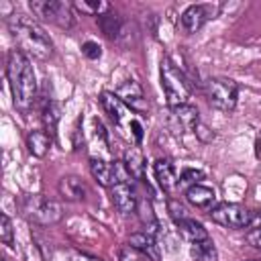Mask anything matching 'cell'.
<instances>
[{
  "mask_svg": "<svg viewBox=\"0 0 261 261\" xmlns=\"http://www.w3.org/2000/svg\"><path fill=\"white\" fill-rule=\"evenodd\" d=\"M110 198H112L114 208L122 216H128L133 212H137L139 196H137V190H135L133 181H118L114 188H110Z\"/></svg>",
  "mask_w": 261,
  "mask_h": 261,
  "instance_id": "obj_11",
  "label": "cell"
},
{
  "mask_svg": "<svg viewBox=\"0 0 261 261\" xmlns=\"http://www.w3.org/2000/svg\"><path fill=\"white\" fill-rule=\"evenodd\" d=\"M82 53L88 57V59H100V55H102V49H100V45L98 43H94V41H86V43H82Z\"/></svg>",
  "mask_w": 261,
  "mask_h": 261,
  "instance_id": "obj_28",
  "label": "cell"
},
{
  "mask_svg": "<svg viewBox=\"0 0 261 261\" xmlns=\"http://www.w3.org/2000/svg\"><path fill=\"white\" fill-rule=\"evenodd\" d=\"M29 6L35 16H39L41 20H47L59 29H71L75 22L71 6L63 0H31Z\"/></svg>",
  "mask_w": 261,
  "mask_h": 261,
  "instance_id": "obj_7",
  "label": "cell"
},
{
  "mask_svg": "<svg viewBox=\"0 0 261 261\" xmlns=\"http://www.w3.org/2000/svg\"><path fill=\"white\" fill-rule=\"evenodd\" d=\"M200 179H204V171L194 169V167H186V169H181V173H179V188H186V190H188V188L200 184Z\"/></svg>",
  "mask_w": 261,
  "mask_h": 261,
  "instance_id": "obj_24",
  "label": "cell"
},
{
  "mask_svg": "<svg viewBox=\"0 0 261 261\" xmlns=\"http://www.w3.org/2000/svg\"><path fill=\"white\" fill-rule=\"evenodd\" d=\"M8 31L16 41V47L35 59L47 61L53 55V41L45 33V29L27 14H10L8 16Z\"/></svg>",
  "mask_w": 261,
  "mask_h": 261,
  "instance_id": "obj_2",
  "label": "cell"
},
{
  "mask_svg": "<svg viewBox=\"0 0 261 261\" xmlns=\"http://www.w3.org/2000/svg\"><path fill=\"white\" fill-rule=\"evenodd\" d=\"M167 212L171 214V218L177 222V220H181V218H188V210H186V206L179 202V200H175V198H171L169 202H167Z\"/></svg>",
  "mask_w": 261,
  "mask_h": 261,
  "instance_id": "obj_27",
  "label": "cell"
},
{
  "mask_svg": "<svg viewBox=\"0 0 261 261\" xmlns=\"http://www.w3.org/2000/svg\"><path fill=\"white\" fill-rule=\"evenodd\" d=\"M212 222L224 226V228H249L253 210H249L243 204H232V202H222L210 210Z\"/></svg>",
  "mask_w": 261,
  "mask_h": 261,
  "instance_id": "obj_8",
  "label": "cell"
},
{
  "mask_svg": "<svg viewBox=\"0 0 261 261\" xmlns=\"http://www.w3.org/2000/svg\"><path fill=\"white\" fill-rule=\"evenodd\" d=\"M218 12H220V4H212V2H206V4H190V6L181 12V16H179L181 29H184L188 35H194V33H198L210 18H214Z\"/></svg>",
  "mask_w": 261,
  "mask_h": 261,
  "instance_id": "obj_9",
  "label": "cell"
},
{
  "mask_svg": "<svg viewBox=\"0 0 261 261\" xmlns=\"http://www.w3.org/2000/svg\"><path fill=\"white\" fill-rule=\"evenodd\" d=\"M124 167L133 179H145V155L139 145H133L124 153Z\"/></svg>",
  "mask_w": 261,
  "mask_h": 261,
  "instance_id": "obj_19",
  "label": "cell"
},
{
  "mask_svg": "<svg viewBox=\"0 0 261 261\" xmlns=\"http://www.w3.org/2000/svg\"><path fill=\"white\" fill-rule=\"evenodd\" d=\"M255 155L261 159V135L257 137V141H255Z\"/></svg>",
  "mask_w": 261,
  "mask_h": 261,
  "instance_id": "obj_33",
  "label": "cell"
},
{
  "mask_svg": "<svg viewBox=\"0 0 261 261\" xmlns=\"http://www.w3.org/2000/svg\"><path fill=\"white\" fill-rule=\"evenodd\" d=\"M114 94H116V96H118V98H120L133 112H137V114H143V112L149 110L145 92H143L141 84L135 82V80H126V82H122V84L114 90Z\"/></svg>",
  "mask_w": 261,
  "mask_h": 261,
  "instance_id": "obj_12",
  "label": "cell"
},
{
  "mask_svg": "<svg viewBox=\"0 0 261 261\" xmlns=\"http://www.w3.org/2000/svg\"><path fill=\"white\" fill-rule=\"evenodd\" d=\"M51 141L53 137L47 133V130H31L27 135V149L33 157H45L49 147H51Z\"/></svg>",
  "mask_w": 261,
  "mask_h": 261,
  "instance_id": "obj_18",
  "label": "cell"
},
{
  "mask_svg": "<svg viewBox=\"0 0 261 261\" xmlns=\"http://www.w3.org/2000/svg\"><path fill=\"white\" fill-rule=\"evenodd\" d=\"M20 210L29 222L39 226H51L63 218V206L41 194H27L20 200Z\"/></svg>",
  "mask_w": 261,
  "mask_h": 261,
  "instance_id": "obj_5",
  "label": "cell"
},
{
  "mask_svg": "<svg viewBox=\"0 0 261 261\" xmlns=\"http://www.w3.org/2000/svg\"><path fill=\"white\" fill-rule=\"evenodd\" d=\"M159 77H161V88H163L169 108L188 104V100L192 96V86H190L186 71L179 65H175L169 57H163L161 67H159Z\"/></svg>",
  "mask_w": 261,
  "mask_h": 261,
  "instance_id": "obj_4",
  "label": "cell"
},
{
  "mask_svg": "<svg viewBox=\"0 0 261 261\" xmlns=\"http://www.w3.org/2000/svg\"><path fill=\"white\" fill-rule=\"evenodd\" d=\"M167 122H169V126H171V130L175 135H181L186 130H194L200 124L198 108L192 106L190 102L188 104H181V106H173V108H169Z\"/></svg>",
  "mask_w": 261,
  "mask_h": 261,
  "instance_id": "obj_10",
  "label": "cell"
},
{
  "mask_svg": "<svg viewBox=\"0 0 261 261\" xmlns=\"http://www.w3.org/2000/svg\"><path fill=\"white\" fill-rule=\"evenodd\" d=\"M57 190H59V196L67 202H82L88 194L86 184L77 175H63L57 184Z\"/></svg>",
  "mask_w": 261,
  "mask_h": 261,
  "instance_id": "obj_14",
  "label": "cell"
},
{
  "mask_svg": "<svg viewBox=\"0 0 261 261\" xmlns=\"http://www.w3.org/2000/svg\"><path fill=\"white\" fill-rule=\"evenodd\" d=\"M118 261H149L141 251H137L135 247L126 245V247H120L118 251Z\"/></svg>",
  "mask_w": 261,
  "mask_h": 261,
  "instance_id": "obj_26",
  "label": "cell"
},
{
  "mask_svg": "<svg viewBox=\"0 0 261 261\" xmlns=\"http://www.w3.org/2000/svg\"><path fill=\"white\" fill-rule=\"evenodd\" d=\"M204 94L212 108L222 110V112H232L237 106V100H239V84L230 77L214 75V77L206 80Z\"/></svg>",
  "mask_w": 261,
  "mask_h": 261,
  "instance_id": "obj_6",
  "label": "cell"
},
{
  "mask_svg": "<svg viewBox=\"0 0 261 261\" xmlns=\"http://www.w3.org/2000/svg\"><path fill=\"white\" fill-rule=\"evenodd\" d=\"M186 200H188L194 208L212 210V204L216 202V192H214V188H210V186L196 184V186H192V188L186 190Z\"/></svg>",
  "mask_w": 261,
  "mask_h": 261,
  "instance_id": "obj_16",
  "label": "cell"
},
{
  "mask_svg": "<svg viewBox=\"0 0 261 261\" xmlns=\"http://www.w3.org/2000/svg\"><path fill=\"white\" fill-rule=\"evenodd\" d=\"M247 243L261 251V228H249L247 230Z\"/></svg>",
  "mask_w": 261,
  "mask_h": 261,
  "instance_id": "obj_30",
  "label": "cell"
},
{
  "mask_svg": "<svg viewBox=\"0 0 261 261\" xmlns=\"http://www.w3.org/2000/svg\"><path fill=\"white\" fill-rule=\"evenodd\" d=\"M153 173H155V179H157L159 188L165 194H173L179 188L177 171H175V167L169 159H157L155 165H153Z\"/></svg>",
  "mask_w": 261,
  "mask_h": 261,
  "instance_id": "obj_13",
  "label": "cell"
},
{
  "mask_svg": "<svg viewBox=\"0 0 261 261\" xmlns=\"http://www.w3.org/2000/svg\"><path fill=\"white\" fill-rule=\"evenodd\" d=\"M251 261H259V259H251Z\"/></svg>",
  "mask_w": 261,
  "mask_h": 261,
  "instance_id": "obj_34",
  "label": "cell"
},
{
  "mask_svg": "<svg viewBox=\"0 0 261 261\" xmlns=\"http://www.w3.org/2000/svg\"><path fill=\"white\" fill-rule=\"evenodd\" d=\"M128 245L135 247L137 251H141L149 261H161V251L157 245V239L149 232H133L128 237Z\"/></svg>",
  "mask_w": 261,
  "mask_h": 261,
  "instance_id": "obj_15",
  "label": "cell"
},
{
  "mask_svg": "<svg viewBox=\"0 0 261 261\" xmlns=\"http://www.w3.org/2000/svg\"><path fill=\"white\" fill-rule=\"evenodd\" d=\"M100 104L104 108V112L108 114V118L112 120V124L128 139L135 141V145H139L143 141V124L137 118V112H133L114 92H102L100 94Z\"/></svg>",
  "mask_w": 261,
  "mask_h": 261,
  "instance_id": "obj_3",
  "label": "cell"
},
{
  "mask_svg": "<svg viewBox=\"0 0 261 261\" xmlns=\"http://www.w3.org/2000/svg\"><path fill=\"white\" fill-rule=\"evenodd\" d=\"M41 120L45 124V130L55 137V130H57V122L61 120V106L55 102V100H49L45 102L43 106V114H41Z\"/></svg>",
  "mask_w": 261,
  "mask_h": 261,
  "instance_id": "obj_22",
  "label": "cell"
},
{
  "mask_svg": "<svg viewBox=\"0 0 261 261\" xmlns=\"http://www.w3.org/2000/svg\"><path fill=\"white\" fill-rule=\"evenodd\" d=\"M194 135H196V139L202 141V143H210V141L214 139V130H210L204 122H200V124L194 128Z\"/></svg>",
  "mask_w": 261,
  "mask_h": 261,
  "instance_id": "obj_29",
  "label": "cell"
},
{
  "mask_svg": "<svg viewBox=\"0 0 261 261\" xmlns=\"http://www.w3.org/2000/svg\"><path fill=\"white\" fill-rule=\"evenodd\" d=\"M71 261H104L100 257H92V255H86V253H77L71 257Z\"/></svg>",
  "mask_w": 261,
  "mask_h": 261,
  "instance_id": "obj_31",
  "label": "cell"
},
{
  "mask_svg": "<svg viewBox=\"0 0 261 261\" xmlns=\"http://www.w3.org/2000/svg\"><path fill=\"white\" fill-rule=\"evenodd\" d=\"M73 6L84 12V14H90V16H102L106 12L112 10L110 2H104V0H75Z\"/></svg>",
  "mask_w": 261,
  "mask_h": 261,
  "instance_id": "obj_23",
  "label": "cell"
},
{
  "mask_svg": "<svg viewBox=\"0 0 261 261\" xmlns=\"http://www.w3.org/2000/svg\"><path fill=\"white\" fill-rule=\"evenodd\" d=\"M249 228H261V210H255L253 212V218H251Z\"/></svg>",
  "mask_w": 261,
  "mask_h": 261,
  "instance_id": "obj_32",
  "label": "cell"
},
{
  "mask_svg": "<svg viewBox=\"0 0 261 261\" xmlns=\"http://www.w3.org/2000/svg\"><path fill=\"white\" fill-rule=\"evenodd\" d=\"M122 24H124V20L114 12V8H112L110 12L98 16V27H100V31L104 33V37L110 39V41H118L120 31H122Z\"/></svg>",
  "mask_w": 261,
  "mask_h": 261,
  "instance_id": "obj_20",
  "label": "cell"
},
{
  "mask_svg": "<svg viewBox=\"0 0 261 261\" xmlns=\"http://www.w3.org/2000/svg\"><path fill=\"white\" fill-rule=\"evenodd\" d=\"M190 255L194 261H216L218 253L212 243V239H204L198 243H190Z\"/></svg>",
  "mask_w": 261,
  "mask_h": 261,
  "instance_id": "obj_21",
  "label": "cell"
},
{
  "mask_svg": "<svg viewBox=\"0 0 261 261\" xmlns=\"http://www.w3.org/2000/svg\"><path fill=\"white\" fill-rule=\"evenodd\" d=\"M0 241L8 247L14 243V228H12V220L8 218V214H0Z\"/></svg>",
  "mask_w": 261,
  "mask_h": 261,
  "instance_id": "obj_25",
  "label": "cell"
},
{
  "mask_svg": "<svg viewBox=\"0 0 261 261\" xmlns=\"http://www.w3.org/2000/svg\"><path fill=\"white\" fill-rule=\"evenodd\" d=\"M6 80L12 94V106L22 114L31 112L37 100V77H35V69L31 65L29 55L18 47L8 51Z\"/></svg>",
  "mask_w": 261,
  "mask_h": 261,
  "instance_id": "obj_1",
  "label": "cell"
},
{
  "mask_svg": "<svg viewBox=\"0 0 261 261\" xmlns=\"http://www.w3.org/2000/svg\"><path fill=\"white\" fill-rule=\"evenodd\" d=\"M175 226H177V232H179L188 243H198V241L210 239V237H208V230L204 228V224L198 222V220H194V218H190V216L177 220Z\"/></svg>",
  "mask_w": 261,
  "mask_h": 261,
  "instance_id": "obj_17",
  "label": "cell"
}]
</instances>
